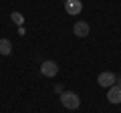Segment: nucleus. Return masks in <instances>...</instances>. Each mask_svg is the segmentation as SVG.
I'll return each instance as SVG.
<instances>
[{"label": "nucleus", "mask_w": 121, "mask_h": 113, "mask_svg": "<svg viewBox=\"0 0 121 113\" xmlns=\"http://www.w3.org/2000/svg\"><path fill=\"white\" fill-rule=\"evenodd\" d=\"M60 105L65 109H79L81 105V97L73 91H63L60 93Z\"/></svg>", "instance_id": "1"}, {"label": "nucleus", "mask_w": 121, "mask_h": 113, "mask_svg": "<svg viewBox=\"0 0 121 113\" xmlns=\"http://www.w3.org/2000/svg\"><path fill=\"white\" fill-rule=\"evenodd\" d=\"M97 83H99V87L109 89V87H113L117 83V75L111 73V71H105V73H101L99 77H97Z\"/></svg>", "instance_id": "2"}, {"label": "nucleus", "mask_w": 121, "mask_h": 113, "mask_svg": "<svg viewBox=\"0 0 121 113\" xmlns=\"http://www.w3.org/2000/svg\"><path fill=\"white\" fill-rule=\"evenodd\" d=\"M40 73H43L44 77L52 79V77L59 75V65H56L55 61H43L40 63Z\"/></svg>", "instance_id": "3"}, {"label": "nucleus", "mask_w": 121, "mask_h": 113, "mask_svg": "<svg viewBox=\"0 0 121 113\" xmlns=\"http://www.w3.org/2000/svg\"><path fill=\"white\" fill-rule=\"evenodd\" d=\"M65 12L71 14V16L81 14L83 12V2H81V0H67V2H65Z\"/></svg>", "instance_id": "4"}, {"label": "nucleus", "mask_w": 121, "mask_h": 113, "mask_svg": "<svg viewBox=\"0 0 121 113\" xmlns=\"http://www.w3.org/2000/svg\"><path fill=\"white\" fill-rule=\"evenodd\" d=\"M73 32L79 36V39H85V36H89V32H91L89 22H85V20H77V22H75V26H73Z\"/></svg>", "instance_id": "5"}, {"label": "nucleus", "mask_w": 121, "mask_h": 113, "mask_svg": "<svg viewBox=\"0 0 121 113\" xmlns=\"http://www.w3.org/2000/svg\"><path fill=\"white\" fill-rule=\"evenodd\" d=\"M107 101L113 105H119L121 103V87L119 85H113V87L107 89Z\"/></svg>", "instance_id": "6"}, {"label": "nucleus", "mask_w": 121, "mask_h": 113, "mask_svg": "<svg viewBox=\"0 0 121 113\" xmlns=\"http://www.w3.org/2000/svg\"><path fill=\"white\" fill-rule=\"evenodd\" d=\"M0 55L2 56L12 55V43H10L8 39H0Z\"/></svg>", "instance_id": "7"}, {"label": "nucleus", "mask_w": 121, "mask_h": 113, "mask_svg": "<svg viewBox=\"0 0 121 113\" xmlns=\"http://www.w3.org/2000/svg\"><path fill=\"white\" fill-rule=\"evenodd\" d=\"M10 16H12V20L16 22V24H22V22H24V18H22V14H20V12H12Z\"/></svg>", "instance_id": "8"}, {"label": "nucleus", "mask_w": 121, "mask_h": 113, "mask_svg": "<svg viewBox=\"0 0 121 113\" xmlns=\"http://www.w3.org/2000/svg\"><path fill=\"white\" fill-rule=\"evenodd\" d=\"M55 91L56 93H63V85H55Z\"/></svg>", "instance_id": "9"}, {"label": "nucleus", "mask_w": 121, "mask_h": 113, "mask_svg": "<svg viewBox=\"0 0 121 113\" xmlns=\"http://www.w3.org/2000/svg\"><path fill=\"white\" fill-rule=\"evenodd\" d=\"M65 2H67V0H65Z\"/></svg>", "instance_id": "10"}]
</instances>
